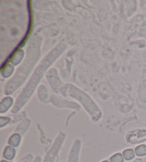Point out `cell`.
Listing matches in <instances>:
<instances>
[{"instance_id":"6da1fadb","label":"cell","mask_w":146,"mask_h":162,"mask_svg":"<svg viewBox=\"0 0 146 162\" xmlns=\"http://www.w3.org/2000/svg\"><path fill=\"white\" fill-rule=\"evenodd\" d=\"M66 46L63 43H60L55 46L44 58L42 59L41 63L39 64L34 72L33 73L32 76L31 77L28 83L26 84L25 87L22 90L21 94H19L18 98L17 99V101L15 102L14 106L13 108V112H16L28 101L29 99L32 96L33 93L39 84L42 77L46 74V71L50 67L51 65L54 63L56 59H58L61 54L65 51Z\"/></svg>"},{"instance_id":"7a4b0ae2","label":"cell","mask_w":146,"mask_h":162,"mask_svg":"<svg viewBox=\"0 0 146 162\" xmlns=\"http://www.w3.org/2000/svg\"><path fill=\"white\" fill-rule=\"evenodd\" d=\"M41 43V39L39 36L36 35L32 37L29 46H28L27 56L25 61L17 70L13 79H11L5 86V94H10L14 93L27 78V76L40 57Z\"/></svg>"},{"instance_id":"3957f363","label":"cell","mask_w":146,"mask_h":162,"mask_svg":"<svg viewBox=\"0 0 146 162\" xmlns=\"http://www.w3.org/2000/svg\"><path fill=\"white\" fill-rule=\"evenodd\" d=\"M67 92L71 97L81 102V104L84 106V108L89 113L95 112L100 114V111H99L96 104L94 103V101L92 100L91 98L87 94L83 92L82 90L79 89V88L72 85V84H68Z\"/></svg>"},{"instance_id":"277c9868","label":"cell","mask_w":146,"mask_h":162,"mask_svg":"<svg viewBox=\"0 0 146 162\" xmlns=\"http://www.w3.org/2000/svg\"><path fill=\"white\" fill-rule=\"evenodd\" d=\"M47 79L51 87H52L53 90L56 93H60L63 96H66V92L68 89V85L64 86L59 79L58 74H57L56 71L54 69H50L49 72H48V74L46 75Z\"/></svg>"},{"instance_id":"5b68a950","label":"cell","mask_w":146,"mask_h":162,"mask_svg":"<svg viewBox=\"0 0 146 162\" xmlns=\"http://www.w3.org/2000/svg\"><path fill=\"white\" fill-rule=\"evenodd\" d=\"M13 99L10 97H6L1 102V106H0V112L1 113H4L8 110V109L10 108V106L12 105Z\"/></svg>"},{"instance_id":"8992f818","label":"cell","mask_w":146,"mask_h":162,"mask_svg":"<svg viewBox=\"0 0 146 162\" xmlns=\"http://www.w3.org/2000/svg\"><path fill=\"white\" fill-rule=\"evenodd\" d=\"M15 149L12 146H6L5 150L4 152V158L8 159V160H12L14 159L15 156Z\"/></svg>"},{"instance_id":"52a82bcc","label":"cell","mask_w":146,"mask_h":162,"mask_svg":"<svg viewBox=\"0 0 146 162\" xmlns=\"http://www.w3.org/2000/svg\"><path fill=\"white\" fill-rule=\"evenodd\" d=\"M20 141H21L20 135L18 134H14L10 138L9 144H10V146H12V147L13 146H14V147H16V146H19V143H20Z\"/></svg>"},{"instance_id":"ba28073f","label":"cell","mask_w":146,"mask_h":162,"mask_svg":"<svg viewBox=\"0 0 146 162\" xmlns=\"http://www.w3.org/2000/svg\"><path fill=\"white\" fill-rule=\"evenodd\" d=\"M136 154L138 156H143L146 155V146L145 145H140L137 146L135 149Z\"/></svg>"},{"instance_id":"9c48e42d","label":"cell","mask_w":146,"mask_h":162,"mask_svg":"<svg viewBox=\"0 0 146 162\" xmlns=\"http://www.w3.org/2000/svg\"><path fill=\"white\" fill-rule=\"evenodd\" d=\"M123 156L125 160H130V159H133L135 154L134 152L132 149H127L123 152Z\"/></svg>"},{"instance_id":"30bf717a","label":"cell","mask_w":146,"mask_h":162,"mask_svg":"<svg viewBox=\"0 0 146 162\" xmlns=\"http://www.w3.org/2000/svg\"><path fill=\"white\" fill-rule=\"evenodd\" d=\"M13 71H14V66L7 65L5 67V69H4V71L2 72V75H3L4 77H8L12 74Z\"/></svg>"},{"instance_id":"8fae6325","label":"cell","mask_w":146,"mask_h":162,"mask_svg":"<svg viewBox=\"0 0 146 162\" xmlns=\"http://www.w3.org/2000/svg\"><path fill=\"white\" fill-rule=\"evenodd\" d=\"M123 158L124 157L120 153H117L110 158V162H123Z\"/></svg>"},{"instance_id":"7c38bea8","label":"cell","mask_w":146,"mask_h":162,"mask_svg":"<svg viewBox=\"0 0 146 162\" xmlns=\"http://www.w3.org/2000/svg\"><path fill=\"white\" fill-rule=\"evenodd\" d=\"M24 56V52L22 51H19V52H17V57H15V59H14V61H12V63L16 65V64H18L19 62L21 61V59H22V57Z\"/></svg>"},{"instance_id":"4fadbf2b","label":"cell","mask_w":146,"mask_h":162,"mask_svg":"<svg viewBox=\"0 0 146 162\" xmlns=\"http://www.w3.org/2000/svg\"><path fill=\"white\" fill-rule=\"evenodd\" d=\"M10 121V119L8 117H1L0 118V126L3 127L4 125L7 124Z\"/></svg>"},{"instance_id":"5bb4252c","label":"cell","mask_w":146,"mask_h":162,"mask_svg":"<svg viewBox=\"0 0 146 162\" xmlns=\"http://www.w3.org/2000/svg\"><path fill=\"white\" fill-rule=\"evenodd\" d=\"M1 162H8V161H5V160H2Z\"/></svg>"},{"instance_id":"9a60e30c","label":"cell","mask_w":146,"mask_h":162,"mask_svg":"<svg viewBox=\"0 0 146 162\" xmlns=\"http://www.w3.org/2000/svg\"><path fill=\"white\" fill-rule=\"evenodd\" d=\"M103 162H109L108 161H103Z\"/></svg>"}]
</instances>
